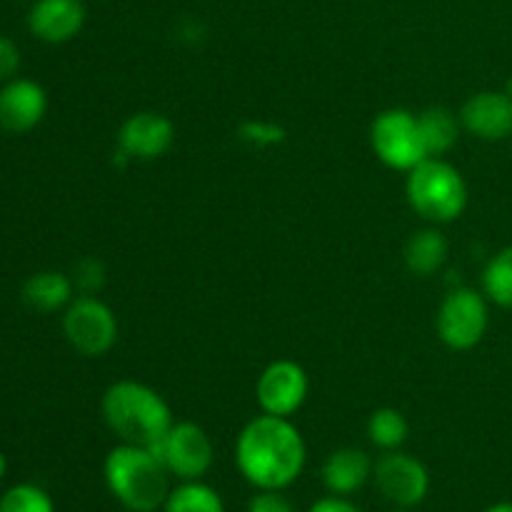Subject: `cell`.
Instances as JSON below:
<instances>
[{
	"label": "cell",
	"mask_w": 512,
	"mask_h": 512,
	"mask_svg": "<svg viewBox=\"0 0 512 512\" xmlns=\"http://www.w3.org/2000/svg\"><path fill=\"white\" fill-rule=\"evenodd\" d=\"M305 440L290 418L258 415L250 420L235 443L240 475L258 490H283L300 478L305 468Z\"/></svg>",
	"instance_id": "obj_1"
},
{
	"label": "cell",
	"mask_w": 512,
	"mask_h": 512,
	"mask_svg": "<svg viewBox=\"0 0 512 512\" xmlns=\"http://www.w3.org/2000/svg\"><path fill=\"white\" fill-rule=\"evenodd\" d=\"M103 420L125 445L153 450L173 428V413L163 395L138 380H118L103 395Z\"/></svg>",
	"instance_id": "obj_2"
},
{
	"label": "cell",
	"mask_w": 512,
	"mask_h": 512,
	"mask_svg": "<svg viewBox=\"0 0 512 512\" xmlns=\"http://www.w3.org/2000/svg\"><path fill=\"white\" fill-rule=\"evenodd\" d=\"M168 468L150 448L120 443L105 458V483L115 500L133 512L163 508L170 495Z\"/></svg>",
	"instance_id": "obj_3"
},
{
	"label": "cell",
	"mask_w": 512,
	"mask_h": 512,
	"mask_svg": "<svg viewBox=\"0 0 512 512\" xmlns=\"http://www.w3.org/2000/svg\"><path fill=\"white\" fill-rule=\"evenodd\" d=\"M410 208L430 223H453L468 205V185L455 165L440 158H425L408 173L405 183Z\"/></svg>",
	"instance_id": "obj_4"
},
{
	"label": "cell",
	"mask_w": 512,
	"mask_h": 512,
	"mask_svg": "<svg viewBox=\"0 0 512 512\" xmlns=\"http://www.w3.org/2000/svg\"><path fill=\"white\" fill-rule=\"evenodd\" d=\"M370 145L378 160L393 170H410L428 158L418 115L403 108L383 110L370 125Z\"/></svg>",
	"instance_id": "obj_5"
},
{
	"label": "cell",
	"mask_w": 512,
	"mask_h": 512,
	"mask_svg": "<svg viewBox=\"0 0 512 512\" xmlns=\"http://www.w3.org/2000/svg\"><path fill=\"white\" fill-rule=\"evenodd\" d=\"M63 333L70 348L85 358H100L118 340L115 313L95 295H78L65 308Z\"/></svg>",
	"instance_id": "obj_6"
},
{
	"label": "cell",
	"mask_w": 512,
	"mask_h": 512,
	"mask_svg": "<svg viewBox=\"0 0 512 512\" xmlns=\"http://www.w3.org/2000/svg\"><path fill=\"white\" fill-rule=\"evenodd\" d=\"M488 320V303L478 290L455 288L445 295L435 328L448 348L470 350L485 338Z\"/></svg>",
	"instance_id": "obj_7"
},
{
	"label": "cell",
	"mask_w": 512,
	"mask_h": 512,
	"mask_svg": "<svg viewBox=\"0 0 512 512\" xmlns=\"http://www.w3.org/2000/svg\"><path fill=\"white\" fill-rule=\"evenodd\" d=\"M153 453L163 460L168 473L180 480H200L213 465V443L195 423H173Z\"/></svg>",
	"instance_id": "obj_8"
},
{
	"label": "cell",
	"mask_w": 512,
	"mask_h": 512,
	"mask_svg": "<svg viewBox=\"0 0 512 512\" xmlns=\"http://www.w3.org/2000/svg\"><path fill=\"white\" fill-rule=\"evenodd\" d=\"M308 373L295 360H275L260 373L255 398L263 413L290 418L308 400Z\"/></svg>",
	"instance_id": "obj_9"
},
{
	"label": "cell",
	"mask_w": 512,
	"mask_h": 512,
	"mask_svg": "<svg viewBox=\"0 0 512 512\" xmlns=\"http://www.w3.org/2000/svg\"><path fill=\"white\" fill-rule=\"evenodd\" d=\"M373 478L385 500L398 508H413L423 503L430 490V475L418 458L400 450H390L373 468Z\"/></svg>",
	"instance_id": "obj_10"
},
{
	"label": "cell",
	"mask_w": 512,
	"mask_h": 512,
	"mask_svg": "<svg viewBox=\"0 0 512 512\" xmlns=\"http://www.w3.org/2000/svg\"><path fill=\"white\" fill-rule=\"evenodd\" d=\"M175 125L160 113H135L120 125L118 148L120 155L130 160H158L173 148Z\"/></svg>",
	"instance_id": "obj_11"
},
{
	"label": "cell",
	"mask_w": 512,
	"mask_h": 512,
	"mask_svg": "<svg viewBox=\"0 0 512 512\" xmlns=\"http://www.w3.org/2000/svg\"><path fill=\"white\" fill-rule=\"evenodd\" d=\"M48 113V93L28 78H13L0 88V128L5 133H28Z\"/></svg>",
	"instance_id": "obj_12"
},
{
	"label": "cell",
	"mask_w": 512,
	"mask_h": 512,
	"mask_svg": "<svg viewBox=\"0 0 512 512\" xmlns=\"http://www.w3.org/2000/svg\"><path fill=\"white\" fill-rule=\"evenodd\" d=\"M460 123L480 140H505L512 135V95L505 90H483L465 100Z\"/></svg>",
	"instance_id": "obj_13"
},
{
	"label": "cell",
	"mask_w": 512,
	"mask_h": 512,
	"mask_svg": "<svg viewBox=\"0 0 512 512\" xmlns=\"http://www.w3.org/2000/svg\"><path fill=\"white\" fill-rule=\"evenodd\" d=\"M85 23L80 0H35L28 15V28L43 43H68Z\"/></svg>",
	"instance_id": "obj_14"
},
{
	"label": "cell",
	"mask_w": 512,
	"mask_h": 512,
	"mask_svg": "<svg viewBox=\"0 0 512 512\" xmlns=\"http://www.w3.org/2000/svg\"><path fill=\"white\" fill-rule=\"evenodd\" d=\"M375 465L370 463L368 455L358 448H340L328 455L323 463V483L333 495H348L358 493L365 488V483L373 475Z\"/></svg>",
	"instance_id": "obj_15"
},
{
	"label": "cell",
	"mask_w": 512,
	"mask_h": 512,
	"mask_svg": "<svg viewBox=\"0 0 512 512\" xmlns=\"http://www.w3.org/2000/svg\"><path fill=\"white\" fill-rule=\"evenodd\" d=\"M23 300L40 313H55L73 303V280L55 270H43L23 285Z\"/></svg>",
	"instance_id": "obj_16"
},
{
	"label": "cell",
	"mask_w": 512,
	"mask_h": 512,
	"mask_svg": "<svg viewBox=\"0 0 512 512\" xmlns=\"http://www.w3.org/2000/svg\"><path fill=\"white\" fill-rule=\"evenodd\" d=\"M448 260V240L438 230L428 228L415 233L405 245V265L413 275L430 278L438 273Z\"/></svg>",
	"instance_id": "obj_17"
},
{
	"label": "cell",
	"mask_w": 512,
	"mask_h": 512,
	"mask_svg": "<svg viewBox=\"0 0 512 512\" xmlns=\"http://www.w3.org/2000/svg\"><path fill=\"white\" fill-rule=\"evenodd\" d=\"M418 123L420 133H423L425 150H428V158H440L448 150H453V145L460 138V125H463L448 108L423 110L418 115Z\"/></svg>",
	"instance_id": "obj_18"
},
{
	"label": "cell",
	"mask_w": 512,
	"mask_h": 512,
	"mask_svg": "<svg viewBox=\"0 0 512 512\" xmlns=\"http://www.w3.org/2000/svg\"><path fill=\"white\" fill-rule=\"evenodd\" d=\"M165 512H225L223 498L210 485L200 480H183L175 490H170L163 505Z\"/></svg>",
	"instance_id": "obj_19"
},
{
	"label": "cell",
	"mask_w": 512,
	"mask_h": 512,
	"mask_svg": "<svg viewBox=\"0 0 512 512\" xmlns=\"http://www.w3.org/2000/svg\"><path fill=\"white\" fill-rule=\"evenodd\" d=\"M408 420L400 410L395 408H380L370 415L368 420V438L375 448L385 450H400V445L408 440Z\"/></svg>",
	"instance_id": "obj_20"
},
{
	"label": "cell",
	"mask_w": 512,
	"mask_h": 512,
	"mask_svg": "<svg viewBox=\"0 0 512 512\" xmlns=\"http://www.w3.org/2000/svg\"><path fill=\"white\" fill-rule=\"evenodd\" d=\"M483 293L500 308L512 310V245L490 258L483 270Z\"/></svg>",
	"instance_id": "obj_21"
},
{
	"label": "cell",
	"mask_w": 512,
	"mask_h": 512,
	"mask_svg": "<svg viewBox=\"0 0 512 512\" xmlns=\"http://www.w3.org/2000/svg\"><path fill=\"white\" fill-rule=\"evenodd\" d=\"M0 512H55V505L43 488L23 483L3 495Z\"/></svg>",
	"instance_id": "obj_22"
},
{
	"label": "cell",
	"mask_w": 512,
	"mask_h": 512,
	"mask_svg": "<svg viewBox=\"0 0 512 512\" xmlns=\"http://www.w3.org/2000/svg\"><path fill=\"white\" fill-rule=\"evenodd\" d=\"M240 140L258 148H268V145H278L285 140V130L275 123H263V120H248L238 128Z\"/></svg>",
	"instance_id": "obj_23"
},
{
	"label": "cell",
	"mask_w": 512,
	"mask_h": 512,
	"mask_svg": "<svg viewBox=\"0 0 512 512\" xmlns=\"http://www.w3.org/2000/svg\"><path fill=\"white\" fill-rule=\"evenodd\" d=\"M103 280V265L95 263V260H83V263L75 268V285H78L85 295H93L95 290L103 285Z\"/></svg>",
	"instance_id": "obj_24"
},
{
	"label": "cell",
	"mask_w": 512,
	"mask_h": 512,
	"mask_svg": "<svg viewBox=\"0 0 512 512\" xmlns=\"http://www.w3.org/2000/svg\"><path fill=\"white\" fill-rule=\"evenodd\" d=\"M248 512H295L288 498L280 495V490H260L253 500H250Z\"/></svg>",
	"instance_id": "obj_25"
},
{
	"label": "cell",
	"mask_w": 512,
	"mask_h": 512,
	"mask_svg": "<svg viewBox=\"0 0 512 512\" xmlns=\"http://www.w3.org/2000/svg\"><path fill=\"white\" fill-rule=\"evenodd\" d=\"M20 68V50L10 38L0 35V83L13 80V75Z\"/></svg>",
	"instance_id": "obj_26"
},
{
	"label": "cell",
	"mask_w": 512,
	"mask_h": 512,
	"mask_svg": "<svg viewBox=\"0 0 512 512\" xmlns=\"http://www.w3.org/2000/svg\"><path fill=\"white\" fill-rule=\"evenodd\" d=\"M308 512H363L358 505L350 503L343 495H330V498L318 500Z\"/></svg>",
	"instance_id": "obj_27"
},
{
	"label": "cell",
	"mask_w": 512,
	"mask_h": 512,
	"mask_svg": "<svg viewBox=\"0 0 512 512\" xmlns=\"http://www.w3.org/2000/svg\"><path fill=\"white\" fill-rule=\"evenodd\" d=\"M485 512H512V503H498L493 508H488Z\"/></svg>",
	"instance_id": "obj_28"
},
{
	"label": "cell",
	"mask_w": 512,
	"mask_h": 512,
	"mask_svg": "<svg viewBox=\"0 0 512 512\" xmlns=\"http://www.w3.org/2000/svg\"><path fill=\"white\" fill-rule=\"evenodd\" d=\"M5 470H8V460H5V455H3V453H0V480H3Z\"/></svg>",
	"instance_id": "obj_29"
},
{
	"label": "cell",
	"mask_w": 512,
	"mask_h": 512,
	"mask_svg": "<svg viewBox=\"0 0 512 512\" xmlns=\"http://www.w3.org/2000/svg\"><path fill=\"white\" fill-rule=\"evenodd\" d=\"M395 512H408V510H405V508H403V510H395Z\"/></svg>",
	"instance_id": "obj_30"
}]
</instances>
